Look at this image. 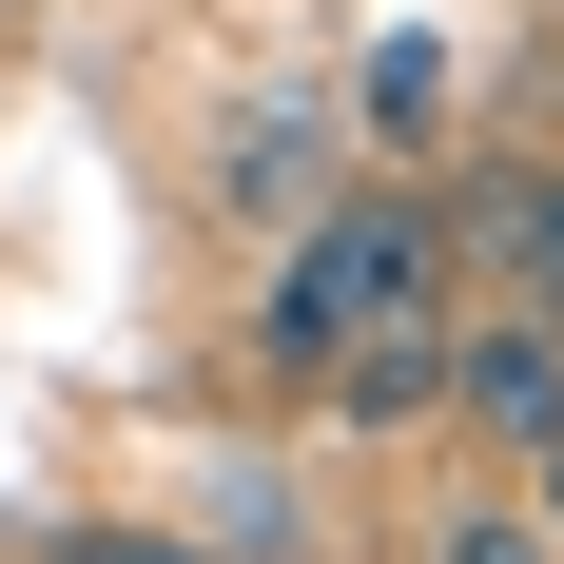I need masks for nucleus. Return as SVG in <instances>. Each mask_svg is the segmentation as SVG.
Masks as SVG:
<instances>
[{"label": "nucleus", "instance_id": "f257e3e1", "mask_svg": "<svg viewBox=\"0 0 564 564\" xmlns=\"http://www.w3.org/2000/svg\"><path fill=\"white\" fill-rule=\"evenodd\" d=\"M253 370L350 409V429H409L448 390V234H429V195H390V175L312 195L273 292H253Z\"/></svg>", "mask_w": 564, "mask_h": 564}, {"label": "nucleus", "instance_id": "f03ea898", "mask_svg": "<svg viewBox=\"0 0 564 564\" xmlns=\"http://www.w3.org/2000/svg\"><path fill=\"white\" fill-rule=\"evenodd\" d=\"M429 234H448V273H507V312H564V156H467Z\"/></svg>", "mask_w": 564, "mask_h": 564}, {"label": "nucleus", "instance_id": "7ed1b4c3", "mask_svg": "<svg viewBox=\"0 0 564 564\" xmlns=\"http://www.w3.org/2000/svg\"><path fill=\"white\" fill-rule=\"evenodd\" d=\"M448 409L487 429V448H525V429L564 409V312H487V332L448 312Z\"/></svg>", "mask_w": 564, "mask_h": 564}, {"label": "nucleus", "instance_id": "20e7f679", "mask_svg": "<svg viewBox=\"0 0 564 564\" xmlns=\"http://www.w3.org/2000/svg\"><path fill=\"white\" fill-rule=\"evenodd\" d=\"M429 564H564V525L525 487H467V507H429Z\"/></svg>", "mask_w": 564, "mask_h": 564}, {"label": "nucleus", "instance_id": "39448f33", "mask_svg": "<svg viewBox=\"0 0 564 564\" xmlns=\"http://www.w3.org/2000/svg\"><path fill=\"white\" fill-rule=\"evenodd\" d=\"M40 564H215V545H175V525H78V545H40Z\"/></svg>", "mask_w": 564, "mask_h": 564}, {"label": "nucleus", "instance_id": "423d86ee", "mask_svg": "<svg viewBox=\"0 0 564 564\" xmlns=\"http://www.w3.org/2000/svg\"><path fill=\"white\" fill-rule=\"evenodd\" d=\"M507 467H525V507H545V525H564V409H545V429H525V448H507Z\"/></svg>", "mask_w": 564, "mask_h": 564}]
</instances>
